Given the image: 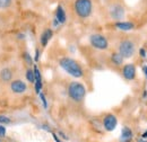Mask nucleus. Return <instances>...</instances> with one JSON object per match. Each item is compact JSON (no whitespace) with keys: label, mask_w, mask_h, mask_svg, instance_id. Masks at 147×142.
I'll use <instances>...</instances> for the list:
<instances>
[{"label":"nucleus","mask_w":147,"mask_h":142,"mask_svg":"<svg viewBox=\"0 0 147 142\" xmlns=\"http://www.w3.org/2000/svg\"><path fill=\"white\" fill-rule=\"evenodd\" d=\"M59 64L67 73H69L70 76H73L75 78H82L84 74L80 64L71 58H62L59 61Z\"/></svg>","instance_id":"nucleus-1"},{"label":"nucleus","mask_w":147,"mask_h":142,"mask_svg":"<svg viewBox=\"0 0 147 142\" xmlns=\"http://www.w3.org/2000/svg\"><path fill=\"white\" fill-rule=\"evenodd\" d=\"M74 10L79 18H88L93 13L92 0H75Z\"/></svg>","instance_id":"nucleus-2"},{"label":"nucleus","mask_w":147,"mask_h":142,"mask_svg":"<svg viewBox=\"0 0 147 142\" xmlns=\"http://www.w3.org/2000/svg\"><path fill=\"white\" fill-rule=\"evenodd\" d=\"M68 95L74 102H82L86 96V88L82 82L73 81L68 86Z\"/></svg>","instance_id":"nucleus-3"},{"label":"nucleus","mask_w":147,"mask_h":142,"mask_svg":"<svg viewBox=\"0 0 147 142\" xmlns=\"http://www.w3.org/2000/svg\"><path fill=\"white\" fill-rule=\"evenodd\" d=\"M135 43L130 40H123L119 44V53L122 55L123 59H129L135 53Z\"/></svg>","instance_id":"nucleus-4"},{"label":"nucleus","mask_w":147,"mask_h":142,"mask_svg":"<svg viewBox=\"0 0 147 142\" xmlns=\"http://www.w3.org/2000/svg\"><path fill=\"white\" fill-rule=\"evenodd\" d=\"M90 42H91V45L96 50L103 51V50H107L109 48V42H108L107 37L104 35H101V34H93V35H91Z\"/></svg>","instance_id":"nucleus-5"},{"label":"nucleus","mask_w":147,"mask_h":142,"mask_svg":"<svg viewBox=\"0 0 147 142\" xmlns=\"http://www.w3.org/2000/svg\"><path fill=\"white\" fill-rule=\"evenodd\" d=\"M110 16L114 20H120L125 17V8L120 3H113L109 8Z\"/></svg>","instance_id":"nucleus-6"},{"label":"nucleus","mask_w":147,"mask_h":142,"mask_svg":"<svg viewBox=\"0 0 147 142\" xmlns=\"http://www.w3.org/2000/svg\"><path fill=\"white\" fill-rule=\"evenodd\" d=\"M117 124H118V120H117V117L113 114H108V115L104 116V119H103V126H104V129L107 131H109V132L113 131L115 129Z\"/></svg>","instance_id":"nucleus-7"},{"label":"nucleus","mask_w":147,"mask_h":142,"mask_svg":"<svg viewBox=\"0 0 147 142\" xmlns=\"http://www.w3.org/2000/svg\"><path fill=\"white\" fill-rule=\"evenodd\" d=\"M10 89L15 94H23L27 90V85L23 80H14L10 82Z\"/></svg>","instance_id":"nucleus-8"},{"label":"nucleus","mask_w":147,"mask_h":142,"mask_svg":"<svg viewBox=\"0 0 147 142\" xmlns=\"http://www.w3.org/2000/svg\"><path fill=\"white\" fill-rule=\"evenodd\" d=\"M122 76L126 80H134L136 77V67L131 63L126 64L122 69Z\"/></svg>","instance_id":"nucleus-9"},{"label":"nucleus","mask_w":147,"mask_h":142,"mask_svg":"<svg viewBox=\"0 0 147 142\" xmlns=\"http://www.w3.org/2000/svg\"><path fill=\"white\" fill-rule=\"evenodd\" d=\"M55 19L59 21V24H65L67 21V15H66V11L63 9V7L61 5H59L55 9Z\"/></svg>","instance_id":"nucleus-10"},{"label":"nucleus","mask_w":147,"mask_h":142,"mask_svg":"<svg viewBox=\"0 0 147 142\" xmlns=\"http://www.w3.org/2000/svg\"><path fill=\"white\" fill-rule=\"evenodd\" d=\"M52 35H53V32H52V29H50V28H47V29L41 34L40 42H41V44H42L43 48L48 45V43H49V41L51 40Z\"/></svg>","instance_id":"nucleus-11"},{"label":"nucleus","mask_w":147,"mask_h":142,"mask_svg":"<svg viewBox=\"0 0 147 142\" xmlns=\"http://www.w3.org/2000/svg\"><path fill=\"white\" fill-rule=\"evenodd\" d=\"M115 27L118 29H120V31H126L127 32V31H131V29L135 28V24L131 23V21H121V20H119V21L115 23Z\"/></svg>","instance_id":"nucleus-12"},{"label":"nucleus","mask_w":147,"mask_h":142,"mask_svg":"<svg viewBox=\"0 0 147 142\" xmlns=\"http://www.w3.org/2000/svg\"><path fill=\"white\" fill-rule=\"evenodd\" d=\"M131 139H132V132H131V130L127 127V126H125L123 129H122V131H121V137H120V141L121 142H130L131 141Z\"/></svg>","instance_id":"nucleus-13"},{"label":"nucleus","mask_w":147,"mask_h":142,"mask_svg":"<svg viewBox=\"0 0 147 142\" xmlns=\"http://www.w3.org/2000/svg\"><path fill=\"white\" fill-rule=\"evenodd\" d=\"M11 77H13V72L10 69H8V68H5V69H2V70L0 71V78L3 80V81H10L11 80Z\"/></svg>","instance_id":"nucleus-14"},{"label":"nucleus","mask_w":147,"mask_h":142,"mask_svg":"<svg viewBox=\"0 0 147 142\" xmlns=\"http://www.w3.org/2000/svg\"><path fill=\"white\" fill-rule=\"evenodd\" d=\"M111 60L115 66H121L123 63V58L120 53H113L111 55Z\"/></svg>","instance_id":"nucleus-15"},{"label":"nucleus","mask_w":147,"mask_h":142,"mask_svg":"<svg viewBox=\"0 0 147 142\" xmlns=\"http://www.w3.org/2000/svg\"><path fill=\"white\" fill-rule=\"evenodd\" d=\"M26 79H27V81H28V82H32V84H34V82H35L34 71L32 70V69H28V70L26 71Z\"/></svg>","instance_id":"nucleus-16"},{"label":"nucleus","mask_w":147,"mask_h":142,"mask_svg":"<svg viewBox=\"0 0 147 142\" xmlns=\"http://www.w3.org/2000/svg\"><path fill=\"white\" fill-rule=\"evenodd\" d=\"M13 0H0V9H7L11 6Z\"/></svg>","instance_id":"nucleus-17"},{"label":"nucleus","mask_w":147,"mask_h":142,"mask_svg":"<svg viewBox=\"0 0 147 142\" xmlns=\"http://www.w3.org/2000/svg\"><path fill=\"white\" fill-rule=\"evenodd\" d=\"M10 123V120L7 117V116H5V115H0V124H9Z\"/></svg>","instance_id":"nucleus-18"},{"label":"nucleus","mask_w":147,"mask_h":142,"mask_svg":"<svg viewBox=\"0 0 147 142\" xmlns=\"http://www.w3.org/2000/svg\"><path fill=\"white\" fill-rule=\"evenodd\" d=\"M34 85H35V91H36L37 94H40L41 90H42V86H43L42 81H35Z\"/></svg>","instance_id":"nucleus-19"},{"label":"nucleus","mask_w":147,"mask_h":142,"mask_svg":"<svg viewBox=\"0 0 147 142\" xmlns=\"http://www.w3.org/2000/svg\"><path fill=\"white\" fill-rule=\"evenodd\" d=\"M24 59H25V61L27 62V64L32 66V63H33V60H32V56H31L30 54H28V53H24Z\"/></svg>","instance_id":"nucleus-20"},{"label":"nucleus","mask_w":147,"mask_h":142,"mask_svg":"<svg viewBox=\"0 0 147 142\" xmlns=\"http://www.w3.org/2000/svg\"><path fill=\"white\" fill-rule=\"evenodd\" d=\"M38 95H40V98H41V100H42V103H43L44 108H47V107H48V103H47V98H45V96H44L42 92H40Z\"/></svg>","instance_id":"nucleus-21"},{"label":"nucleus","mask_w":147,"mask_h":142,"mask_svg":"<svg viewBox=\"0 0 147 142\" xmlns=\"http://www.w3.org/2000/svg\"><path fill=\"white\" fill-rule=\"evenodd\" d=\"M5 134H6V127L2 124H0V138L5 137Z\"/></svg>","instance_id":"nucleus-22"},{"label":"nucleus","mask_w":147,"mask_h":142,"mask_svg":"<svg viewBox=\"0 0 147 142\" xmlns=\"http://www.w3.org/2000/svg\"><path fill=\"white\" fill-rule=\"evenodd\" d=\"M139 53H140V56H143V58L146 56V51H145L144 49H140V50H139Z\"/></svg>","instance_id":"nucleus-23"},{"label":"nucleus","mask_w":147,"mask_h":142,"mask_svg":"<svg viewBox=\"0 0 147 142\" xmlns=\"http://www.w3.org/2000/svg\"><path fill=\"white\" fill-rule=\"evenodd\" d=\"M38 59H40V51L36 50V51H35V58H34V60H35V61H38Z\"/></svg>","instance_id":"nucleus-24"},{"label":"nucleus","mask_w":147,"mask_h":142,"mask_svg":"<svg viewBox=\"0 0 147 142\" xmlns=\"http://www.w3.org/2000/svg\"><path fill=\"white\" fill-rule=\"evenodd\" d=\"M143 71H144V73H145V76H146V78H147V66H144V67H143Z\"/></svg>","instance_id":"nucleus-25"},{"label":"nucleus","mask_w":147,"mask_h":142,"mask_svg":"<svg viewBox=\"0 0 147 142\" xmlns=\"http://www.w3.org/2000/svg\"><path fill=\"white\" fill-rule=\"evenodd\" d=\"M142 138H143V139H146V138H147V131H146V132H144V133H143Z\"/></svg>","instance_id":"nucleus-26"},{"label":"nucleus","mask_w":147,"mask_h":142,"mask_svg":"<svg viewBox=\"0 0 147 142\" xmlns=\"http://www.w3.org/2000/svg\"><path fill=\"white\" fill-rule=\"evenodd\" d=\"M53 138H55V140L57 142H61L60 140H59V139H58V138H57V135H55V134H53Z\"/></svg>","instance_id":"nucleus-27"}]
</instances>
